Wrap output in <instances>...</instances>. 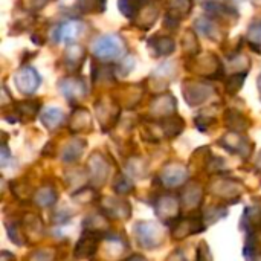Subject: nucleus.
<instances>
[{"mask_svg":"<svg viewBox=\"0 0 261 261\" xmlns=\"http://www.w3.org/2000/svg\"><path fill=\"white\" fill-rule=\"evenodd\" d=\"M125 44L121 37L112 34V35H102L96 38L92 44V52L99 60H118L124 55Z\"/></svg>","mask_w":261,"mask_h":261,"instance_id":"obj_1","label":"nucleus"},{"mask_svg":"<svg viewBox=\"0 0 261 261\" xmlns=\"http://www.w3.org/2000/svg\"><path fill=\"white\" fill-rule=\"evenodd\" d=\"M84 23L80 21V20H67V21H63L60 23L54 32H52V38L55 43H64V44H69V43H75L81 34L84 32Z\"/></svg>","mask_w":261,"mask_h":261,"instance_id":"obj_2","label":"nucleus"},{"mask_svg":"<svg viewBox=\"0 0 261 261\" xmlns=\"http://www.w3.org/2000/svg\"><path fill=\"white\" fill-rule=\"evenodd\" d=\"M138 242L141 246L151 249L154 246H159L162 243V229L153 222H141L135 228Z\"/></svg>","mask_w":261,"mask_h":261,"instance_id":"obj_3","label":"nucleus"},{"mask_svg":"<svg viewBox=\"0 0 261 261\" xmlns=\"http://www.w3.org/2000/svg\"><path fill=\"white\" fill-rule=\"evenodd\" d=\"M14 81H15V86L17 89L24 93V95H32L38 87H40V83H41V78L38 75V72L31 67V66H24L21 67L15 76H14Z\"/></svg>","mask_w":261,"mask_h":261,"instance_id":"obj_4","label":"nucleus"},{"mask_svg":"<svg viewBox=\"0 0 261 261\" xmlns=\"http://www.w3.org/2000/svg\"><path fill=\"white\" fill-rule=\"evenodd\" d=\"M60 90L69 101H78L87 93V86L83 78L78 76H69L60 81Z\"/></svg>","mask_w":261,"mask_h":261,"instance_id":"obj_5","label":"nucleus"},{"mask_svg":"<svg viewBox=\"0 0 261 261\" xmlns=\"http://www.w3.org/2000/svg\"><path fill=\"white\" fill-rule=\"evenodd\" d=\"M99 237H101V234L87 231L81 237V240L78 242V245L75 248V257L76 258H89V257H92L98 249Z\"/></svg>","mask_w":261,"mask_h":261,"instance_id":"obj_6","label":"nucleus"},{"mask_svg":"<svg viewBox=\"0 0 261 261\" xmlns=\"http://www.w3.org/2000/svg\"><path fill=\"white\" fill-rule=\"evenodd\" d=\"M187 177H188L187 168H185V167H179V165H168V167L164 170L162 176H161L162 182H164L167 187L180 185V184H184V182L187 180Z\"/></svg>","mask_w":261,"mask_h":261,"instance_id":"obj_7","label":"nucleus"},{"mask_svg":"<svg viewBox=\"0 0 261 261\" xmlns=\"http://www.w3.org/2000/svg\"><path fill=\"white\" fill-rule=\"evenodd\" d=\"M148 44L158 57H167L174 50V40L170 37H151L148 40Z\"/></svg>","mask_w":261,"mask_h":261,"instance_id":"obj_8","label":"nucleus"},{"mask_svg":"<svg viewBox=\"0 0 261 261\" xmlns=\"http://www.w3.org/2000/svg\"><path fill=\"white\" fill-rule=\"evenodd\" d=\"M148 0H119L118 6L121 14H124L127 18H135L147 5Z\"/></svg>","mask_w":261,"mask_h":261,"instance_id":"obj_9","label":"nucleus"},{"mask_svg":"<svg viewBox=\"0 0 261 261\" xmlns=\"http://www.w3.org/2000/svg\"><path fill=\"white\" fill-rule=\"evenodd\" d=\"M63 121H64V115H63V112L60 110V109H57V107H49V109H46L43 113H41V122L46 125V128H49V130H54V128H57L60 124H63Z\"/></svg>","mask_w":261,"mask_h":261,"instance_id":"obj_10","label":"nucleus"},{"mask_svg":"<svg viewBox=\"0 0 261 261\" xmlns=\"http://www.w3.org/2000/svg\"><path fill=\"white\" fill-rule=\"evenodd\" d=\"M177 208H179V205H177V200L174 197H170V196L161 197L159 202H158V216L165 219L168 214L176 213Z\"/></svg>","mask_w":261,"mask_h":261,"instance_id":"obj_11","label":"nucleus"},{"mask_svg":"<svg viewBox=\"0 0 261 261\" xmlns=\"http://www.w3.org/2000/svg\"><path fill=\"white\" fill-rule=\"evenodd\" d=\"M35 202L40 205V206H52L55 202H57V193L52 190V188H41L37 191L35 194Z\"/></svg>","mask_w":261,"mask_h":261,"instance_id":"obj_12","label":"nucleus"},{"mask_svg":"<svg viewBox=\"0 0 261 261\" xmlns=\"http://www.w3.org/2000/svg\"><path fill=\"white\" fill-rule=\"evenodd\" d=\"M84 142L83 141H73V142H70L67 147H66V150H64V153H63V159L66 161V162H73V161H76L80 156H81V153H83V150H84Z\"/></svg>","mask_w":261,"mask_h":261,"instance_id":"obj_13","label":"nucleus"},{"mask_svg":"<svg viewBox=\"0 0 261 261\" xmlns=\"http://www.w3.org/2000/svg\"><path fill=\"white\" fill-rule=\"evenodd\" d=\"M196 29H197L202 35H205V37L216 38V37H214V35L217 34L216 24H214L213 20H210V18H206V17L197 18V21H196Z\"/></svg>","mask_w":261,"mask_h":261,"instance_id":"obj_14","label":"nucleus"},{"mask_svg":"<svg viewBox=\"0 0 261 261\" xmlns=\"http://www.w3.org/2000/svg\"><path fill=\"white\" fill-rule=\"evenodd\" d=\"M78 8L83 12H102L106 0H78Z\"/></svg>","mask_w":261,"mask_h":261,"instance_id":"obj_15","label":"nucleus"},{"mask_svg":"<svg viewBox=\"0 0 261 261\" xmlns=\"http://www.w3.org/2000/svg\"><path fill=\"white\" fill-rule=\"evenodd\" d=\"M38 101H24V102H20L18 104V109L17 112L20 115H24L26 118H34L38 112Z\"/></svg>","mask_w":261,"mask_h":261,"instance_id":"obj_16","label":"nucleus"},{"mask_svg":"<svg viewBox=\"0 0 261 261\" xmlns=\"http://www.w3.org/2000/svg\"><path fill=\"white\" fill-rule=\"evenodd\" d=\"M249 40H251V46L254 50H258L260 52L261 47V23L258 24H252L251 29H249Z\"/></svg>","mask_w":261,"mask_h":261,"instance_id":"obj_17","label":"nucleus"},{"mask_svg":"<svg viewBox=\"0 0 261 261\" xmlns=\"http://www.w3.org/2000/svg\"><path fill=\"white\" fill-rule=\"evenodd\" d=\"M119 180H121V185H115V188H116V191L118 193H121V194H127V193H130L132 191V184L127 180V177H119Z\"/></svg>","mask_w":261,"mask_h":261,"instance_id":"obj_18","label":"nucleus"},{"mask_svg":"<svg viewBox=\"0 0 261 261\" xmlns=\"http://www.w3.org/2000/svg\"><path fill=\"white\" fill-rule=\"evenodd\" d=\"M34 257H35V261H49L50 258H52L50 252H47V251H40V252H35V254H34Z\"/></svg>","mask_w":261,"mask_h":261,"instance_id":"obj_19","label":"nucleus"},{"mask_svg":"<svg viewBox=\"0 0 261 261\" xmlns=\"http://www.w3.org/2000/svg\"><path fill=\"white\" fill-rule=\"evenodd\" d=\"M8 158H9L8 148H6V145H3V148H2V165H3V167H6V165H8V164H6Z\"/></svg>","mask_w":261,"mask_h":261,"instance_id":"obj_20","label":"nucleus"},{"mask_svg":"<svg viewBox=\"0 0 261 261\" xmlns=\"http://www.w3.org/2000/svg\"><path fill=\"white\" fill-rule=\"evenodd\" d=\"M125 261H145L142 257H139V255H135V257H132V258H128V260Z\"/></svg>","mask_w":261,"mask_h":261,"instance_id":"obj_21","label":"nucleus"}]
</instances>
